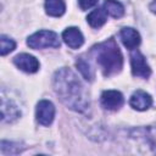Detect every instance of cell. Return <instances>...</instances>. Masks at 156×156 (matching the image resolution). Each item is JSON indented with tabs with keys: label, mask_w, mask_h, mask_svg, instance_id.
Masks as SVG:
<instances>
[{
	"label": "cell",
	"mask_w": 156,
	"mask_h": 156,
	"mask_svg": "<svg viewBox=\"0 0 156 156\" xmlns=\"http://www.w3.org/2000/svg\"><path fill=\"white\" fill-rule=\"evenodd\" d=\"M63 41L71 48V49H78L84 43V37L82 32L77 27H68L62 33Z\"/></svg>",
	"instance_id": "8"
},
{
	"label": "cell",
	"mask_w": 156,
	"mask_h": 156,
	"mask_svg": "<svg viewBox=\"0 0 156 156\" xmlns=\"http://www.w3.org/2000/svg\"><path fill=\"white\" fill-rule=\"evenodd\" d=\"M101 105L108 111H117L122 107L124 99L123 95L117 90H105L100 98Z\"/></svg>",
	"instance_id": "6"
},
{
	"label": "cell",
	"mask_w": 156,
	"mask_h": 156,
	"mask_svg": "<svg viewBox=\"0 0 156 156\" xmlns=\"http://www.w3.org/2000/svg\"><path fill=\"white\" fill-rule=\"evenodd\" d=\"M130 66L134 77L147 78L151 74V68L147 65L145 56L138 50H134L130 54Z\"/></svg>",
	"instance_id": "4"
},
{
	"label": "cell",
	"mask_w": 156,
	"mask_h": 156,
	"mask_svg": "<svg viewBox=\"0 0 156 156\" xmlns=\"http://www.w3.org/2000/svg\"><path fill=\"white\" fill-rule=\"evenodd\" d=\"M27 45L32 49L43 48H58L60 40L58 35L52 30H39L27 39Z\"/></svg>",
	"instance_id": "3"
},
{
	"label": "cell",
	"mask_w": 156,
	"mask_h": 156,
	"mask_svg": "<svg viewBox=\"0 0 156 156\" xmlns=\"http://www.w3.org/2000/svg\"><path fill=\"white\" fill-rule=\"evenodd\" d=\"M150 10H151L154 13H156V0H154V1L150 4Z\"/></svg>",
	"instance_id": "18"
},
{
	"label": "cell",
	"mask_w": 156,
	"mask_h": 156,
	"mask_svg": "<svg viewBox=\"0 0 156 156\" xmlns=\"http://www.w3.org/2000/svg\"><path fill=\"white\" fill-rule=\"evenodd\" d=\"M15 48H16V43L11 38H9L6 35H1L0 37V52H1L2 56H5L6 54L11 52Z\"/></svg>",
	"instance_id": "16"
},
{
	"label": "cell",
	"mask_w": 156,
	"mask_h": 156,
	"mask_svg": "<svg viewBox=\"0 0 156 156\" xmlns=\"http://www.w3.org/2000/svg\"><path fill=\"white\" fill-rule=\"evenodd\" d=\"M37 121L43 126H50L55 117V106L49 100H40L35 110Z\"/></svg>",
	"instance_id": "5"
},
{
	"label": "cell",
	"mask_w": 156,
	"mask_h": 156,
	"mask_svg": "<svg viewBox=\"0 0 156 156\" xmlns=\"http://www.w3.org/2000/svg\"><path fill=\"white\" fill-rule=\"evenodd\" d=\"M90 54L102 69L104 76L110 77L122 69L123 57L118 49V45L113 39H107L106 41L95 45L91 49Z\"/></svg>",
	"instance_id": "2"
},
{
	"label": "cell",
	"mask_w": 156,
	"mask_h": 156,
	"mask_svg": "<svg viewBox=\"0 0 156 156\" xmlns=\"http://www.w3.org/2000/svg\"><path fill=\"white\" fill-rule=\"evenodd\" d=\"M107 20V13L104 9H96L94 11H91L88 17H87V21L88 23L93 27V28H99L101 27L102 24H105Z\"/></svg>",
	"instance_id": "12"
},
{
	"label": "cell",
	"mask_w": 156,
	"mask_h": 156,
	"mask_svg": "<svg viewBox=\"0 0 156 156\" xmlns=\"http://www.w3.org/2000/svg\"><path fill=\"white\" fill-rule=\"evenodd\" d=\"M119 35H121V40H122L123 45L127 49H129V50L135 49L140 44V35H139V33L135 29L130 28V27L122 28Z\"/></svg>",
	"instance_id": "10"
},
{
	"label": "cell",
	"mask_w": 156,
	"mask_h": 156,
	"mask_svg": "<svg viewBox=\"0 0 156 156\" xmlns=\"http://www.w3.org/2000/svg\"><path fill=\"white\" fill-rule=\"evenodd\" d=\"M13 63L27 73H34L39 69V61L29 54H18L15 56Z\"/></svg>",
	"instance_id": "7"
},
{
	"label": "cell",
	"mask_w": 156,
	"mask_h": 156,
	"mask_svg": "<svg viewBox=\"0 0 156 156\" xmlns=\"http://www.w3.org/2000/svg\"><path fill=\"white\" fill-rule=\"evenodd\" d=\"M104 10L106 13L115 18H119L124 15V7L123 5L117 0H105L104 2Z\"/></svg>",
	"instance_id": "14"
},
{
	"label": "cell",
	"mask_w": 156,
	"mask_h": 156,
	"mask_svg": "<svg viewBox=\"0 0 156 156\" xmlns=\"http://www.w3.org/2000/svg\"><path fill=\"white\" fill-rule=\"evenodd\" d=\"M45 10L49 16L60 17L66 11L65 0H45Z\"/></svg>",
	"instance_id": "11"
},
{
	"label": "cell",
	"mask_w": 156,
	"mask_h": 156,
	"mask_svg": "<svg viewBox=\"0 0 156 156\" xmlns=\"http://www.w3.org/2000/svg\"><path fill=\"white\" fill-rule=\"evenodd\" d=\"M54 89L60 100L71 110L84 112L89 106V99L85 94L78 77L69 68H60L56 71L54 79Z\"/></svg>",
	"instance_id": "1"
},
{
	"label": "cell",
	"mask_w": 156,
	"mask_h": 156,
	"mask_svg": "<svg viewBox=\"0 0 156 156\" xmlns=\"http://www.w3.org/2000/svg\"><path fill=\"white\" fill-rule=\"evenodd\" d=\"M78 4L82 10H89L98 4V0H78Z\"/></svg>",
	"instance_id": "17"
},
{
	"label": "cell",
	"mask_w": 156,
	"mask_h": 156,
	"mask_svg": "<svg viewBox=\"0 0 156 156\" xmlns=\"http://www.w3.org/2000/svg\"><path fill=\"white\" fill-rule=\"evenodd\" d=\"M76 66L78 68V71L80 72V74L89 82H91L94 79V72H93V68L90 67V65L88 63V61H85L84 58L79 57L76 62Z\"/></svg>",
	"instance_id": "15"
},
{
	"label": "cell",
	"mask_w": 156,
	"mask_h": 156,
	"mask_svg": "<svg viewBox=\"0 0 156 156\" xmlns=\"http://www.w3.org/2000/svg\"><path fill=\"white\" fill-rule=\"evenodd\" d=\"M20 116H21V112L18 111V108L11 101H9V106H7L6 100L2 98V104H1V118H2V121H10L11 122Z\"/></svg>",
	"instance_id": "13"
},
{
	"label": "cell",
	"mask_w": 156,
	"mask_h": 156,
	"mask_svg": "<svg viewBox=\"0 0 156 156\" xmlns=\"http://www.w3.org/2000/svg\"><path fill=\"white\" fill-rule=\"evenodd\" d=\"M129 104H130V106L133 108H135L138 111H145V110H147L152 105V98L146 91L136 90L130 96Z\"/></svg>",
	"instance_id": "9"
}]
</instances>
